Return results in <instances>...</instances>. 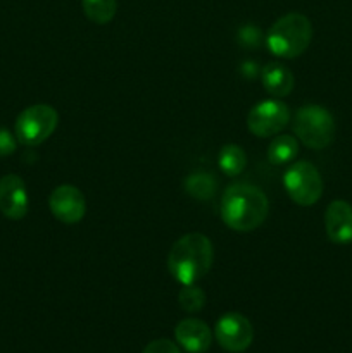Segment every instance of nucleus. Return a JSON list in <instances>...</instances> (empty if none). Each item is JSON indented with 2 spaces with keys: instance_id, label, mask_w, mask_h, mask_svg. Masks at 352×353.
I'll return each mask as SVG.
<instances>
[{
  "instance_id": "1a4fd4ad",
  "label": "nucleus",
  "mask_w": 352,
  "mask_h": 353,
  "mask_svg": "<svg viewBox=\"0 0 352 353\" xmlns=\"http://www.w3.org/2000/svg\"><path fill=\"white\" fill-rule=\"evenodd\" d=\"M52 216L64 224H76L85 217L86 202L81 190L72 185H61L48 196Z\"/></svg>"
},
{
  "instance_id": "39448f33",
  "label": "nucleus",
  "mask_w": 352,
  "mask_h": 353,
  "mask_svg": "<svg viewBox=\"0 0 352 353\" xmlns=\"http://www.w3.org/2000/svg\"><path fill=\"white\" fill-rule=\"evenodd\" d=\"M59 123V114L48 103L30 105L17 116L14 134L24 147H37L43 143L55 131Z\"/></svg>"
},
{
  "instance_id": "9b49d317",
  "label": "nucleus",
  "mask_w": 352,
  "mask_h": 353,
  "mask_svg": "<svg viewBox=\"0 0 352 353\" xmlns=\"http://www.w3.org/2000/svg\"><path fill=\"white\" fill-rule=\"evenodd\" d=\"M324 231L331 243H352V205L345 200H333L324 210Z\"/></svg>"
},
{
  "instance_id": "f3484780",
  "label": "nucleus",
  "mask_w": 352,
  "mask_h": 353,
  "mask_svg": "<svg viewBox=\"0 0 352 353\" xmlns=\"http://www.w3.org/2000/svg\"><path fill=\"white\" fill-rule=\"evenodd\" d=\"M85 16L95 24H107L116 16V0H81Z\"/></svg>"
},
{
  "instance_id": "ddd939ff",
  "label": "nucleus",
  "mask_w": 352,
  "mask_h": 353,
  "mask_svg": "<svg viewBox=\"0 0 352 353\" xmlns=\"http://www.w3.org/2000/svg\"><path fill=\"white\" fill-rule=\"evenodd\" d=\"M261 81L266 92L275 99H282L292 93L295 79H293L292 71L286 65L280 62H269L262 68Z\"/></svg>"
},
{
  "instance_id": "dca6fc26",
  "label": "nucleus",
  "mask_w": 352,
  "mask_h": 353,
  "mask_svg": "<svg viewBox=\"0 0 352 353\" xmlns=\"http://www.w3.org/2000/svg\"><path fill=\"white\" fill-rule=\"evenodd\" d=\"M185 192L197 200H211L216 193V179L211 172H192L185 178Z\"/></svg>"
},
{
  "instance_id": "f03ea898",
  "label": "nucleus",
  "mask_w": 352,
  "mask_h": 353,
  "mask_svg": "<svg viewBox=\"0 0 352 353\" xmlns=\"http://www.w3.org/2000/svg\"><path fill=\"white\" fill-rule=\"evenodd\" d=\"M213 241L202 233H188L175 241L168 255V269L179 285H195L211 271Z\"/></svg>"
},
{
  "instance_id": "423d86ee",
  "label": "nucleus",
  "mask_w": 352,
  "mask_h": 353,
  "mask_svg": "<svg viewBox=\"0 0 352 353\" xmlns=\"http://www.w3.org/2000/svg\"><path fill=\"white\" fill-rule=\"evenodd\" d=\"M286 193L300 207H311L323 195V178L314 164L307 161L293 162L283 174Z\"/></svg>"
},
{
  "instance_id": "0eeeda50",
  "label": "nucleus",
  "mask_w": 352,
  "mask_h": 353,
  "mask_svg": "<svg viewBox=\"0 0 352 353\" xmlns=\"http://www.w3.org/2000/svg\"><path fill=\"white\" fill-rule=\"evenodd\" d=\"M290 121V110L282 100L269 99L255 103L247 116V126L252 134L269 138L282 133Z\"/></svg>"
},
{
  "instance_id": "7ed1b4c3",
  "label": "nucleus",
  "mask_w": 352,
  "mask_h": 353,
  "mask_svg": "<svg viewBox=\"0 0 352 353\" xmlns=\"http://www.w3.org/2000/svg\"><path fill=\"white\" fill-rule=\"evenodd\" d=\"M313 40V24L300 12H290L280 17L268 31L266 43L276 57L295 59L307 50Z\"/></svg>"
},
{
  "instance_id": "f8f14e48",
  "label": "nucleus",
  "mask_w": 352,
  "mask_h": 353,
  "mask_svg": "<svg viewBox=\"0 0 352 353\" xmlns=\"http://www.w3.org/2000/svg\"><path fill=\"white\" fill-rule=\"evenodd\" d=\"M175 338L182 348L190 353H204L213 343L211 327L200 319H183L176 324Z\"/></svg>"
},
{
  "instance_id": "a211bd4d",
  "label": "nucleus",
  "mask_w": 352,
  "mask_h": 353,
  "mask_svg": "<svg viewBox=\"0 0 352 353\" xmlns=\"http://www.w3.org/2000/svg\"><path fill=\"white\" fill-rule=\"evenodd\" d=\"M178 303L185 312H200L206 305V293L197 285H183L178 293Z\"/></svg>"
},
{
  "instance_id": "6ab92c4d",
  "label": "nucleus",
  "mask_w": 352,
  "mask_h": 353,
  "mask_svg": "<svg viewBox=\"0 0 352 353\" xmlns=\"http://www.w3.org/2000/svg\"><path fill=\"white\" fill-rule=\"evenodd\" d=\"M17 148V138L16 134L10 133L6 128H0V157H7V155L14 154Z\"/></svg>"
},
{
  "instance_id": "f257e3e1",
  "label": "nucleus",
  "mask_w": 352,
  "mask_h": 353,
  "mask_svg": "<svg viewBox=\"0 0 352 353\" xmlns=\"http://www.w3.org/2000/svg\"><path fill=\"white\" fill-rule=\"evenodd\" d=\"M219 212L230 230L251 233L268 217L269 200L261 188L251 183H233L224 190Z\"/></svg>"
},
{
  "instance_id": "9d476101",
  "label": "nucleus",
  "mask_w": 352,
  "mask_h": 353,
  "mask_svg": "<svg viewBox=\"0 0 352 353\" xmlns=\"http://www.w3.org/2000/svg\"><path fill=\"white\" fill-rule=\"evenodd\" d=\"M26 185L17 174H6L0 179V212L10 221L23 219L28 214Z\"/></svg>"
},
{
  "instance_id": "20e7f679",
  "label": "nucleus",
  "mask_w": 352,
  "mask_h": 353,
  "mask_svg": "<svg viewBox=\"0 0 352 353\" xmlns=\"http://www.w3.org/2000/svg\"><path fill=\"white\" fill-rule=\"evenodd\" d=\"M293 133L313 150H323L335 138V119L324 107L309 105L300 107L293 117Z\"/></svg>"
},
{
  "instance_id": "aec40b11",
  "label": "nucleus",
  "mask_w": 352,
  "mask_h": 353,
  "mask_svg": "<svg viewBox=\"0 0 352 353\" xmlns=\"http://www.w3.org/2000/svg\"><path fill=\"white\" fill-rule=\"evenodd\" d=\"M141 353H182V352H179V348L176 347V343H173L171 340L161 338V340L150 341Z\"/></svg>"
},
{
  "instance_id": "6e6552de",
  "label": "nucleus",
  "mask_w": 352,
  "mask_h": 353,
  "mask_svg": "<svg viewBox=\"0 0 352 353\" xmlns=\"http://www.w3.org/2000/svg\"><path fill=\"white\" fill-rule=\"evenodd\" d=\"M214 336L223 350L242 353L247 350L254 340V327L251 321L238 312H228L217 319Z\"/></svg>"
},
{
  "instance_id": "4468645a",
  "label": "nucleus",
  "mask_w": 352,
  "mask_h": 353,
  "mask_svg": "<svg viewBox=\"0 0 352 353\" xmlns=\"http://www.w3.org/2000/svg\"><path fill=\"white\" fill-rule=\"evenodd\" d=\"M299 155V141L290 134H278L268 147V161L275 165L293 162Z\"/></svg>"
},
{
  "instance_id": "2eb2a0df",
  "label": "nucleus",
  "mask_w": 352,
  "mask_h": 353,
  "mask_svg": "<svg viewBox=\"0 0 352 353\" xmlns=\"http://www.w3.org/2000/svg\"><path fill=\"white\" fill-rule=\"evenodd\" d=\"M217 162H219V168L223 171V174L226 176H238L247 165V155H245L244 148L240 145L235 143H226L217 154Z\"/></svg>"
},
{
  "instance_id": "412c9836",
  "label": "nucleus",
  "mask_w": 352,
  "mask_h": 353,
  "mask_svg": "<svg viewBox=\"0 0 352 353\" xmlns=\"http://www.w3.org/2000/svg\"><path fill=\"white\" fill-rule=\"evenodd\" d=\"M240 37H247V38H245V43H247V45H257L259 43L257 38H261V33H259L255 28L247 26V28H244V30L240 31Z\"/></svg>"
}]
</instances>
